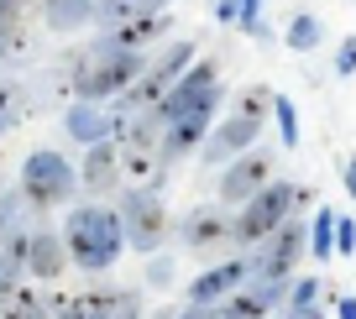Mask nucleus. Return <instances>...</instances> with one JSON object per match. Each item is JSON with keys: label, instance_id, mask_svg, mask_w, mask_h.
I'll return each mask as SVG.
<instances>
[{"label": "nucleus", "instance_id": "nucleus-35", "mask_svg": "<svg viewBox=\"0 0 356 319\" xmlns=\"http://www.w3.org/2000/svg\"><path fill=\"white\" fill-rule=\"evenodd\" d=\"M152 319H173V314H152Z\"/></svg>", "mask_w": 356, "mask_h": 319}, {"label": "nucleus", "instance_id": "nucleus-17", "mask_svg": "<svg viewBox=\"0 0 356 319\" xmlns=\"http://www.w3.org/2000/svg\"><path fill=\"white\" fill-rule=\"evenodd\" d=\"M225 236H231V225H225L215 209H200V215L184 220V246H189V252H210V246H220Z\"/></svg>", "mask_w": 356, "mask_h": 319}, {"label": "nucleus", "instance_id": "nucleus-2", "mask_svg": "<svg viewBox=\"0 0 356 319\" xmlns=\"http://www.w3.org/2000/svg\"><path fill=\"white\" fill-rule=\"evenodd\" d=\"M142 68H147L142 53L100 42L95 53H84V58L74 63V95H79V99H115L136 74H142Z\"/></svg>", "mask_w": 356, "mask_h": 319}, {"label": "nucleus", "instance_id": "nucleus-32", "mask_svg": "<svg viewBox=\"0 0 356 319\" xmlns=\"http://www.w3.org/2000/svg\"><path fill=\"white\" fill-rule=\"evenodd\" d=\"M283 319H325V314H320V309L309 304V309H293V314H283Z\"/></svg>", "mask_w": 356, "mask_h": 319}, {"label": "nucleus", "instance_id": "nucleus-8", "mask_svg": "<svg viewBox=\"0 0 356 319\" xmlns=\"http://www.w3.org/2000/svg\"><path fill=\"white\" fill-rule=\"evenodd\" d=\"M257 136H262V121L257 115H231V121H220L215 131H204L200 142V157L204 163H231V157H241L246 147H257Z\"/></svg>", "mask_w": 356, "mask_h": 319}, {"label": "nucleus", "instance_id": "nucleus-18", "mask_svg": "<svg viewBox=\"0 0 356 319\" xmlns=\"http://www.w3.org/2000/svg\"><path fill=\"white\" fill-rule=\"evenodd\" d=\"M283 42H289L293 53H314V47L325 42V22H320L314 11H299L289 26H283Z\"/></svg>", "mask_w": 356, "mask_h": 319}, {"label": "nucleus", "instance_id": "nucleus-12", "mask_svg": "<svg viewBox=\"0 0 356 319\" xmlns=\"http://www.w3.org/2000/svg\"><path fill=\"white\" fill-rule=\"evenodd\" d=\"M246 272H252V262H220V267H210V272H200L189 283V304H220L225 293H236V288L246 283Z\"/></svg>", "mask_w": 356, "mask_h": 319}, {"label": "nucleus", "instance_id": "nucleus-22", "mask_svg": "<svg viewBox=\"0 0 356 319\" xmlns=\"http://www.w3.org/2000/svg\"><path fill=\"white\" fill-rule=\"evenodd\" d=\"M267 111H273V89H262V84H252L241 99H236V115H257V121H262Z\"/></svg>", "mask_w": 356, "mask_h": 319}, {"label": "nucleus", "instance_id": "nucleus-30", "mask_svg": "<svg viewBox=\"0 0 356 319\" xmlns=\"http://www.w3.org/2000/svg\"><path fill=\"white\" fill-rule=\"evenodd\" d=\"M173 319H215V314H210V309H204V304H189V309H184V314H173Z\"/></svg>", "mask_w": 356, "mask_h": 319}, {"label": "nucleus", "instance_id": "nucleus-16", "mask_svg": "<svg viewBox=\"0 0 356 319\" xmlns=\"http://www.w3.org/2000/svg\"><path fill=\"white\" fill-rule=\"evenodd\" d=\"M47 32H84L95 22V0H42Z\"/></svg>", "mask_w": 356, "mask_h": 319}, {"label": "nucleus", "instance_id": "nucleus-1", "mask_svg": "<svg viewBox=\"0 0 356 319\" xmlns=\"http://www.w3.org/2000/svg\"><path fill=\"white\" fill-rule=\"evenodd\" d=\"M126 246V231H121V215L105 204H79L74 215H68L63 225V252L74 256L84 272H105V267H115V256H121Z\"/></svg>", "mask_w": 356, "mask_h": 319}, {"label": "nucleus", "instance_id": "nucleus-25", "mask_svg": "<svg viewBox=\"0 0 356 319\" xmlns=\"http://www.w3.org/2000/svg\"><path fill=\"white\" fill-rule=\"evenodd\" d=\"M335 252L341 256L356 252V220H335Z\"/></svg>", "mask_w": 356, "mask_h": 319}, {"label": "nucleus", "instance_id": "nucleus-15", "mask_svg": "<svg viewBox=\"0 0 356 319\" xmlns=\"http://www.w3.org/2000/svg\"><path fill=\"white\" fill-rule=\"evenodd\" d=\"M115 178H121V152H115V142H111V136H105V142H89L84 188H89V194H111Z\"/></svg>", "mask_w": 356, "mask_h": 319}, {"label": "nucleus", "instance_id": "nucleus-24", "mask_svg": "<svg viewBox=\"0 0 356 319\" xmlns=\"http://www.w3.org/2000/svg\"><path fill=\"white\" fill-rule=\"evenodd\" d=\"M335 74H341V79L356 74V37H346V42L335 47Z\"/></svg>", "mask_w": 356, "mask_h": 319}, {"label": "nucleus", "instance_id": "nucleus-20", "mask_svg": "<svg viewBox=\"0 0 356 319\" xmlns=\"http://www.w3.org/2000/svg\"><path fill=\"white\" fill-rule=\"evenodd\" d=\"M309 252L320 256H335V209H320V215H314V225H309Z\"/></svg>", "mask_w": 356, "mask_h": 319}, {"label": "nucleus", "instance_id": "nucleus-10", "mask_svg": "<svg viewBox=\"0 0 356 319\" xmlns=\"http://www.w3.org/2000/svg\"><path fill=\"white\" fill-rule=\"evenodd\" d=\"M168 22H173L168 11H136V16H126V22L105 26V42H111V47H131V53H142L147 42H157V37L168 32Z\"/></svg>", "mask_w": 356, "mask_h": 319}, {"label": "nucleus", "instance_id": "nucleus-33", "mask_svg": "<svg viewBox=\"0 0 356 319\" xmlns=\"http://www.w3.org/2000/svg\"><path fill=\"white\" fill-rule=\"evenodd\" d=\"M341 319H356V298H341V309H335Z\"/></svg>", "mask_w": 356, "mask_h": 319}, {"label": "nucleus", "instance_id": "nucleus-26", "mask_svg": "<svg viewBox=\"0 0 356 319\" xmlns=\"http://www.w3.org/2000/svg\"><path fill=\"white\" fill-rule=\"evenodd\" d=\"M11 105H16V95H11V89H0V136L11 131V121H16V115H11Z\"/></svg>", "mask_w": 356, "mask_h": 319}, {"label": "nucleus", "instance_id": "nucleus-34", "mask_svg": "<svg viewBox=\"0 0 356 319\" xmlns=\"http://www.w3.org/2000/svg\"><path fill=\"white\" fill-rule=\"evenodd\" d=\"M136 6H152V11H163V6H173V0H136Z\"/></svg>", "mask_w": 356, "mask_h": 319}, {"label": "nucleus", "instance_id": "nucleus-14", "mask_svg": "<svg viewBox=\"0 0 356 319\" xmlns=\"http://www.w3.org/2000/svg\"><path fill=\"white\" fill-rule=\"evenodd\" d=\"M63 131L74 136L79 147H89V142H105V136H111V111H100V99H79V105H68V115H63Z\"/></svg>", "mask_w": 356, "mask_h": 319}, {"label": "nucleus", "instance_id": "nucleus-3", "mask_svg": "<svg viewBox=\"0 0 356 319\" xmlns=\"http://www.w3.org/2000/svg\"><path fill=\"white\" fill-rule=\"evenodd\" d=\"M304 199H309V188H299V183H273V178H267V183L241 204V215H236L231 236H236V241H246V246H257L262 236L278 231V225L289 220V209L304 204Z\"/></svg>", "mask_w": 356, "mask_h": 319}, {"label": "nucleus", "instance_id": "nucleus-29", "mask_svg": "<svg viewBox=\"0 0 356 319\" xmlns=\"http://www.w3.org/2000/svg\"><path fill=\"white\" fill-rule=\"evenodd\" d=\"M168 272H173V267H168V262H152V267H147V277H152V283H157V288H163V283H168Z\"/></svg>", "mask_w": 356, "mask_h": 319}, {"label": "nucleus", "instance_id": "nucleus-5", "mask_svg": "<svg viewBox=\"0 0 356 319\" xmlns=\"http://www.w3.org/2000/svg\"><path fill=\"white\" fill-rule=\"evenodd\" d=\"M115 215H121L126 246H136V252L152 256L157 241H163V231H168V215H163V204H157V194H147V188H131V194H126V204L115 209Z\"/></svg>", "mask_w": 356, "mask_h": 319}, {"label": "nucleus", "instance_id": "nucleus-6", "mask_svg": "<svg viewBox=\"0 0 356 319\" xmlns=\"http://www.w3.org/2000/svg\"><path fill=\"white\" fill-rule=\"evenodd\" d=\"M262 252H257V272L262 277H283V283H289V272H293V262H299L304 252H309V225L304 220H283L278 231L273 236H262Z\"/></svg>", "mask_w": 356, "mask_h": 319}, {"label": "nucleus", "instance_id": "nucleus-19", "mask_svg": "<svg viewBox=\"0 0 356 319\" xmlns=\"http://www.w3.org/2000/svg\"><path fill=\"white\" fill-rule=\"evenodd\" d=\"M26 37H22V0H0V58L22 53Z\"/></svg>", "mask_w": 356, "mask_h": 319}, {"label": "nucleus", "instance_id": "nucleus-7", "mask_svg": "<svg viewBox=\"0 0 356 319\" xmlns=\"http://www.w3.org/2000/svg\"><path fill=\"white\" fill-rule=\"evenodd\" d=\"M267 178H273V157L246 147V152L231 157V163H225V173H220V204H246V199H252Z\"/></svg>", "mask_w": 356, "mask_h": 319}, {"label": "nucleus", "instance_id": "nucleus-13", "mask_svg": "<svg viewBox=\"0 0 356 319\" xmlns=\"http://www.w3.org/2000/svg\"><path fill=\"white\" fill-rule=\"evenodd\" d=\"M210 115H215V105H194V111H184L178 121H168L163 152H168V157H184V152H194V147L204 142V131H210Z\"/></svg>", "mask_w": 356, "mask_h": 319}, {"label": "nucleus", "instance_id": "nucleus-21", "mask_svg": "<svg viewBox=\"0 0 356 319\" xmlns=\"http://www.w3.org/2000/svg\"><path fill=\"white\" fill-rule=\"evenodd\" d=\"M273 115H278L283 147H299V111H293V99H289V95H273Z\"/></svg>", "mask_w": 356, "mask_h": 319}, {"label": "nucleus", "instance_id": "nucleus-9", "mask_svg": "<svg viewBox=\"0 0 356 319\" xmlns=\"http://www.w3.org/2000/svg\"><path fill=\"white\" fill-rule=\"evenodd\" d=\"M278 298H283V277H262L257 288H236V293H225L215 319H262Z\"/></svg>", "mask_w": 356, "mask_h": 319}, {"label": "nucleus", "instance_id": "nucleus-4", "mask_svg": "<svg viewBox=\"0 0 356 319\" xmlns=\"http://www.w3.org/2000/svg\"><path fill=\"white\" fill-rule=\"evenodd\" d=\"M74 183H79L74 163H68L63 152H53V147H42V152H32L22 163V194H26V204H37V209L68 204Z\"/></svg>", "mask_w": 356, "mask_h": 319}, {"label": "nucleus", "instance_id": "nucleus-31", "mask_svg": "<svg viewBox=\"0 0 356 319\" xmlns=\"http://www.w3.org/2000/svg\"><path fill=\"white\" fill-rule=\"evenodd\" d=\"M346 194L356 199V157H351V163H346Z\"/></svg>", "mask_w": 356, "mask_h": 319}, {"label": "nucleus", "instance_id": "nucleus-11", "mask_svg": "<svg viewBox=\"0 0 356 319\" xmlns=\"http://www.w3.org/2000/svg\"><path fill=\"white\" fill-rule=\"evenodd\" d=\"M63 267H68L63 236H53V231L26 236V246H22V272H32V277H42V283H53V277L63 272Z\"/></svg>", "mask_w": 356, "mask_h": 319}, {"label": "nucleus", "instance_id": "nucleus-27", "mask_svg": "<svg viewBox=\"0 0 356 319\" xmlns=\"http://www.w3.org/2000/svg\"><path fill=\"white\" fill-rule=\"evenodd\" d=\"M111 319H142V314H136V298L121 293V298H115V314H111Z\"/></svg>", "mask_w": 356, "mask_h": 319}, {"label": "nucleus", "instance_id": "nucleus-23", "mask_svg": "<svg viewBox=\"0 0 356 319\" xmlns=\"http://www.w3.org/2000/svg\"><path fill=\"white\" fill-rule=\"evenodd\" d=\"M314 298H320V277H304V283L289 288V304H293V309H309Z\"/></svg>", "mask_w": 356, "mask_h": 319}, {"label": "nucleus", "instance_id": "nucleus-28", "mask_svg": "<svg viewBox=\"0 0 356 319\" xmlns=\"http://www.w3.org/2000/svg\"><path fill=\"white\" fill-rule=\"evenodd\" d=\"M215 22H220V26H236V0H215Z\"/></svg>", "mask_w": 356, "mask_h": 319}]
</instances>
